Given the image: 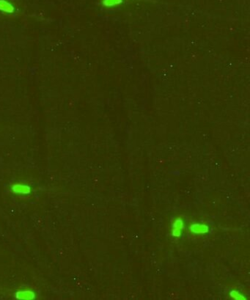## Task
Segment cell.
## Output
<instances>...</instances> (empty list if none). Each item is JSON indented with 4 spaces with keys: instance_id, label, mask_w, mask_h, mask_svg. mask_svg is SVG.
Masks as SVG:
<instances>
[{
    "instance_id": "obj_1",
    "label": "cell",
    "mask_w": 250,
    "mask_h": 300,
    "mask_svg": "<svg viewBox=\"0 0 250 300\" xmlns=\"http://www.w3.org/2000/svg\"><path fill=\"white\" fill-rule=\"evenodd\" d=\"M183 228V223H182L181 219H178L177 221L175 222L174 225V229H173V236H179L181 233V230Z\"/></svg>"
},
{
    "instance_id": "obj_2",
    "label": "cell",
    "mask_w": 250,
    "mask_h": 300,
    "mask_svg": "<svg viewBox=\"0 0 250 300\" xmlns=\"http://www.w3.org/2000/svg\"><path fill=\"white\" fill-rule=\"evenodd\" d=\"M191 230L194 233H206L208 231V227L205 225H194L191 227Z\"/></svg>"
}]
</instances>
